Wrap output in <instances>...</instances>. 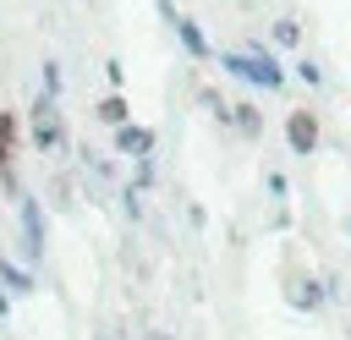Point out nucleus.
<instances>
[{
	"label": "nucleus",
	"instance_id": "1",
	"mask_svg": "<svg viewBox=\"0 0 351 340\" xmlns=\"http://www.w3.org/2000/svg\"><path fill=\"white\" fill-rule=\"evenodd\" d=\"M225 60V71H236V77H247V82H258V88H280L285 82V71L269 60V55H219Z\"/></svg>",
	"mask_w": 351,
	"mask_h": 340
},
{
	"label": "nucleus",
	"instance_id": "2",
	"mask_svg": "<svg viewBox=\"0 0 351 340\" xmlns=\"http://www.w3.org/2000/svg\"><path fill=\"white\" fill-rule=\"evenodd\" d=\"M66 143V126H60V110H55V99L44 93L38 104H33V148H44V154H55Z\"/></svg>",
	"mask_w": 351,
	"mask_h": 340
},
{
	"label": "nucleus",
	"instance_id": "3",
	"mask_svg": "<svg viewBox=\"0 0 351 340\" xmlns=\"http://www.w3.org/2000/svg\"><path fill=\"white\" fill-rule=\"evenodd\" d=\"M285 137H291V154H313L318 148V121L307 110H291L285 115Z\"/></svg>",
	"mask_w": 351,
	"mask_h": 340
},
{
	"label": "nucleus",
	"instance_id": "4",
	"mask_svg": "<svg viewBox=\"0 0 351 340\" xmlns=\"http://www.w3.org/2000/svg\"><path fill=\"white\" fill-rule=\"evenodd\" d=\"M22 247L27 258H44V214H38V197L22 192Z\"/></svg>",
	"mask_w": 351,
	"mask_h": 340
},
{
	"label": "nucleus",
	"instance_id": "5",
	"mask_svg": "<svg viewBox=\"0 0 351 340\" xmlns=\"http://www.w3.org/2000/svg\"><path fill=\"white\" fill-rule=\"evenodd\" d=\"M170 27H176V38L186 44V55H192V60H208V38H203V27H197L186 11H170Z\"/></svg>",
	"mask_w": 351,
	"mask_h": 340
},
{
	"label": "nucleus",
	"instance_id": "6",
	"mask_svg": "<svg viewBox=\"0 0 351 340\" xmlns=\"http://www.w3.org/2000/svg\"><path fill=\"white\" fill-rule=\"evenodd\" d=\"M115 148H121V154H132V159H148V154H154V132L126 121V126H115Z\"/></svg>",
	"mask_w": 351,
	"mask_h": 340
},
{
	"label": "nucleus",
	"instance_id": "7",
	"mask_svg": "<svg viewBox=\"0 0 351 340\" xmlns=\"http://www.w3.org/2000/svg\"><path fill=\"white\" fill-rule=\"evenodd\" d=\"M0 285H5V291H16V296H27L38 280H33L27 269H16V263H5V258H0Z\"/></svg>",
	"mask_w": 351,
	"mask_h": 340
},
{
	"label": "nucleus",
	"instance_id": "8",
	"mask_svg": "<svg viewBox=\"0 0 351 340\" xmlns=\"http://www.w3.org/2000/svg\"><path fill=\"white\" fill-rule=\"evenodd\" d=\"M99 115H104L110 126H126V121H132V110H126V99H121V93H110V99L99 104Z\"/></svg>",
	"mask_w": 351,
	"mask_h": 340
},
{
	"label": "nucleus",
	"instance_id": "9",
	"mask_svg": "<svg viewBox=\"0 0 351 340\" xmlns=\"http://www.w3.org/2000/svg\"><path fill=\"white\" fill-rule=\"evenodd\" d=\"M44 93H49V99L60 93V66H55V60H44Z\"/></svg>",
	"mask_w": 351,
	"mask_h": 340
},
{
	"label": "nucleus",
	"instance_id": "10",
	"mask_svg": "<svg viewBox=\"0 0 351 340\" xmlns=\"http://www.w3.org/2000/svg\"><path fill=\"white\" fill-rule=\"evenodd\" d=\"M274 38H280V44H296V22H291V16H285V22H274Z\"/></svg>",
	"mask_w": 351,
	"mask_h": 340
},
{
	"label": "nucleus",
	"instance_id": "11",
	"mask_svg": "<svg viewBox=\"0 0 351 340\" xmlns=\"http://www.w3.org/2000/svg\"><path fill=\"white\" fill-rule=\"evenodd\" d=\"M5 313H11V296H5V291H0V318H5Z\"/></svg>",
	"mask_w": 351,
	"mask_h": 340
}]
</instances>
